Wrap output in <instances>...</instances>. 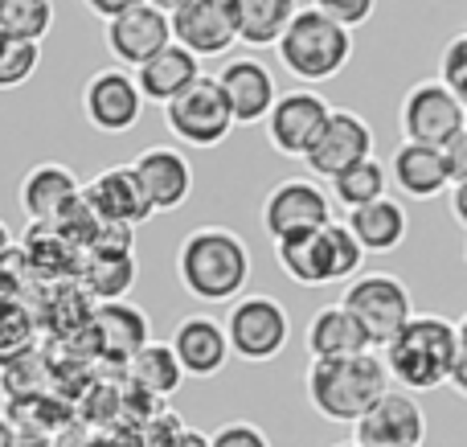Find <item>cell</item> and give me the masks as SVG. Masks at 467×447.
<instances>
[{"instance_id":"cell-22","label":"cell","mask_w":467,"mask_h":447,"mask_svg":"<svg viewBox=\"0 0 467 447\" xmlns=\"http://www.w3.org/2000/svg\"><path fill=\"white\" fill-rule=\"evenodd\" d=\"M389 177L414 202H431V197L451 189L443 148H427V144H398L394 161H389Z\"/></svg>"},{"instance_id":"cell-19","label":"cell","mask_w":467,"mask_h":447,"mask_svg":"<svg viewBox=\"0 0 467 447\" xmlns=\"http://www.w3.org/2000/svg\"><path fill=\"white\" fill-rule=\"evenodd\" d=\"M172 353L181 358V366H185L189 378H213L226 369L230 361V337H226V325L213 317H205V312H193V317H181L177 328H172L169 337Z\"/></svg>"},{"instance_id":"cell-10","label":"cell","mask_w":467,"mask_h":447,"mask_svg":"<svg viewBox=\"0 0 467 447\" xmlns=\"http://www.w3.org/2000/svg\"><path fill=\"white\" fill-rule=\"evenodd\" d=\"M82 115L103 136L131 131L140 123V115H144V90H140L136 74H128L123 66L95 70L87 78V87H82Z\"/></svg>"},{"instance_id":"cell-34","label":"cell","mask_w":467,"mask_h":447,"mask_svg":"<svg viewBox=\"0 0 467 447\" xmlns=\"http://www.w3.org/2000/svg\"><path fill=\"white\" fill-rule=\"evenodd\" d=\"M49 361L41 358V353H29V358L21 361H8V366H0V390H5L8 402H25V399H41L49 386Z\"/></svg>"},{"instance_id":"cell-18","label":"cell","mask_w":467,"mask_h":447,"mask_svg":"<svg viewBox=\"0 0 467 447\" xmlns=\"http://www.w3.org/2000/svg\"><path fill=\"white\" fill-rule=\"evenodd\" d=\"M82 197H87V205L99 213V222L140 226V222H148L156 213L152 205H148L144 185H140L131 164H111V169H103L90 185H82Z\"/></svg>"},{"instance_id":"cell-43","label":"cell","mask_w":467,"mask_h":447,"mask_svg":"<svg viewBox=\"0 0 467 447\" xmlns=\"http://www.w3.org/2000/svg\"><path fill=\"white\" fill-rule=\"evenodd\" d=\"M49 443H54V447H99V431H95L90 423H82L78 415H74V419H66L62 431H57Z\"/></svg>"},{"instance_id":"cell-17","label":"cell","mask_w":467,"mask_h":447,"mask_svg":"<svg viewBox=\"0 0 467 447\" xmlns=\"http://www.w3.org/2000/svg\"><path fill=\"white\" fill-rule=\"evenodd\" d=\"M140 185H144V197L156 213H172L189 202L193 193V164H189L185 152L177 148H144V152L131 161Z\"/></svg>"},{"instance_id":"cell-48","label":"cell","mask_w":467,"mask_h":447,"mask_svg":"<svg viewBox=\"0 0 467 447\" xmlns=\"http://www.w3.org/2000/svg\"><path fill=\"white\" fill-rule=\"evenodd\" d=\"M21 443V435H16V427L8 423V415H0V447H16Z\"/></svg>"},{"instance_id":"cell-24","label":"cell","mask_w":467,"mask_h":447,"mask_svg":"<svg viewBox=\"0 0 467 447\" xmlns=\"http://www.w3.org/2000/svg\"><path fill=\"white\" fill-rule=\"evenodd\" d=\"M197 78H205L202 57L189 54V49L177 46V41H172L164 54H156L148 66L136 70V82H140V90H144V99H152V103H161V107H169L172 99H181Z\"/></svg>"},{"instance_id":"cell-31","label":"cell","mask_w":467,"mask_h":447,"mask_svg":"<svg viewBox=\"0 0 467 447\" xmlns=\"http://www.w3.org/2000/svg\"><path fill=\"white\" fill-rule=\"evenodd\" d=\"M389 181H394V177L386 172V164L369 156V161L353 164V169L340 172V177L328 181V185H332V202H340L348 213H353V210H365V205L381 202V197H389L386 193Z\"/></svg>"},{"instance_id":"cell-27","label":"cell","mask_w":467,"mask_h":447,"mask_svg":"<svg viewBox=\"0 0 467 447\" xmlns=\"http://www.w3.org/2000/svg\"><path fill=\"white\" fill-rule=\"evenodd\" d=\"M234 8H238V41L254 49L279 46L299 13L296 0H234Z\"/></svg>"},{"instance_id":"cell-53","label":"cell","mask_w":467,"mask_h":447,"mask_svg":"<svg viewBox=\"0 0 467 447\" xmlns=\"http://www.w3.org/2000/svg\"><path fill=\"white\" fill-rule=\"evenodd\" d=\"M337 447H361V443H337Z\"/></svg>"},{"instance_id":"cell-36","label":"cell","mask_w":467,"mask_h":447,"mask_svg":"<svg viewBox=\"0 0 467 447\" xmlns=\"http://www.w3.org/2000/svg\"><path fill=\"white\" fill-rule=\"evenodd\" d=\"M41 66V46L37 41H21V37H8L0 29V90H16L37 74Z\"/></svg>"},{"instance_id":"cell-5","label":"cell","mask_w":467,"mask_h":447,"mask_svg":"<svg viewBox=\"0 0 467 447\" xmlns=\"http://www.w3.org/2000/svg\"><path fill=\"white\" fill-rule=\"evenodd\" d=\"M275 49H279V62L287 66V74H296L299 82H328L353 57V33L328 21L320 8H299Z\"/></svg>"},{"instance_id":"cell-13","label":"cell","mask_w":467,"mask_h":447,"mask_svg":"<svg viewBox=\"0 0 467 447\" xmlns=\"http://www.w3.org/2000/svg\"><path fill=\"white\" fill-rule=\"evenodd\" d=\"M172 37L197 57H222L238 41V8L234 0H185L172 8Z\"/></svg>"},{"instance_id":"cell-6","label":"cell","mask_w":467,"mask_h":447,"mask_svg":"<svg viewBox=\"0 0 467 447\" xmlns=\"http://www.w3.org/2000/svg\"><path fill=\"white\" fill-rule=\"evenodd\" d=\"M337 304L365 328L373 353L378 349L386 353V345L419 317L414 300H410V287L394 275H357Z\"/></svg>"},{"instance_id":"cell-32","label":"cell","mask_w":467,"mask_h":447,"mask_svg":"<svg viewBox=\"0 0 467 447\" xmlns=\"http://www.w3.org/2000/svg\"><path fill=\"white\" fill-rule=\"evenodd\" d=\"M5 415H8V423L16 427V435H25V440H54V435L62 431L66 419H74V411H66L62 402L41 394V399L8 402Z\"/></svg>"},{"instance_id":"cell-2","label":"cell","mask_w":467,"mask_h":447,"mask_svg":"<svg viewBox=\"0 0 467 447\" xmlns=\"http://www.w3.org/2000/svg\"><path fill=\"white\" fill-rule=\"evenodd\" d=\"M386 369L398 390L427 394L451 386L455 361H460V325L435 312H419L394 341L386 345Z\"/></svg>"},{"instance_id":"cell-41","label":"cell","mask_w":467,"mask_h":447,"mask_svg":"<svg viewBox=\"0 0 467 447\" xmlns=\"http://www.w3.org/2000/svg\"><path fill=\"white\" fill-rule=\"evenodd\" d=\"M210 447H271V440H266L263 427L246 423V419H234V423H222L210 435Z\"/></svg>"},{"instance_id":"cell-14","label":"cell","mask_w":467,"mask_h":447,"mask_svg":"<svg viewBox=\"0 0 467 447\" xmlns=\"http://www.w3.org/2000/svg\"><path fill=\"white\" fill-rule=\"evenodd\" d=\"M172 16L161 13L156 5H140L131 8V13L115 16V21H107V49H111V57L128 70V66H148L156 54H164V49L172 46Z\"/></svg>"},{"instance_id":"cell-21","label":"cell","mask_w":467,"mask_h":447,"mask_svg":"<svg viewBox=\"0 0 467 447\" xmlns=\"http://www.w3.org/2000/svg\"><path fill=\"white\" fill-rule=\"evenodd\" d=\"M218 82H222V90H226L238 123H266V115L279 103L275 74L266 70L263 62H254V57H234V62H226Z\"/></svg>"},{"instance_id":"cell-4","label":"cell","mask_w":467,"mask_h":447,"mask_svg":"<svg viewBox=\"0 0 467 447\" xmlns=\"http://www.w3.org/2000/svg\"><path fill=\"white\" fill-rule=\"evenodd\" d=\"M275 263L299 287H324V284H340V279L353 284L365 263V246L357 243L348 222H332L324 230L279 238L275 243Z\"/></svg>"},{"instance_id":"cell-38","label":"cell","mask_w":467,"mask_h":447,"mask_svg":"<svg viewBox=\"0 0 467 447\" xmlns=\"http://www.w3.org/2000/svg\"><path fill=\"white\" fill-rule=\"evenodd\" d=\"M33 263L25 255V246H13L8 255H0V296H13V300H29L33 292Z\"/></svg>"},{"instance_id":"cell-33","label":"cell","mask_w":467,"mask_h":447,"mask_svg":"<svg viewBox=\"0 0 467 447\" xmlns=\"http://www.w3.org/2000/svg\"><path fill=\"white\" fill-rule=\"evenodd\" d=\"M0 29L8 37L37 41L54 29V5L49 0H0Z\"/></svg>"},{"instance_id":"cell-39","label":"cell","mask_w":467,"mask_h":447,"mask_svg":"<svg viewBox=\"0 0 467 447\" xmlns=\"http://www.w3.org/2000/svg\"><path fill=\"white\" fill-rule=\"evenodd\" d=\"M185 431H189V427L181 423V415H177V411H169V407L140 427V435H144V447H177L181 440H185Z\"/></svg>"},{"instance_id":"cell-37","label":"cell","mask_w":467,"mask_h":447,"mask_svg":"<svg viewBox=\"0 0 467 447\" xmlns=\"http://www.w3.org/2000/svg\"><path fill=\"white\" fill-rule=\"evenodd\" d=\"M439 82L467 107V33H455L439 54Z\"/></svg>"},{"instance_id":"cell-25","label":"cell","mask_w":467,"mask_h":447,"mask_svg":"<svg viewBox=\"0 0 467 447\" xmlns=\"http://www.w3.org/2000/svg\"><path fill=\"white\" fill-rule=\"evenodd\" d=\"M74 197H82V185L66 164H37L21 181V210L29 213L33 226L37 222H54Z\"/></svg>"},{"instance_id":"cell-49","label":"cell","mask_w":467,"mask_h":447,"mask_svg":"<svg viewBox=\"0 0 467 447\" xmlns=\"http://www.w3.org/2000/svg\"><path fill=\"white\" fill-rule=\"evenodd\" d=\"M177 447H210V435H205V431H193V427H189L185 440H181Z\"/></svg>"},{"instance_id":"cell-52","label":"cell","mask_w":467,"mask_h":447,"mask_svg":"<svg viewBox=\"0 0 467 447\" xmlns=\"http://www.w3.org/2000/svg\"><path fill=\"white\" fill-rule=\"evenodd\" d=\"M16 447H54V443H49V440H25V435H21V443H16Z\"/></svg>"},{"instance_id":"cell-46","label":"cell","mask_w":467,"mask_h":447,"mask_svg":"<svg viewBox=\"0 0 467 447\" xmlns=\"http://www.w3.org/2000/svg\"><path fill=\"white\" fill-rule=\"evenodd\" d=\"M455 325H460V361H455L451 386H455V394H460V399H467V312L455 320Z\"/></svg>"},{"instance_id":"cell-50","label":"cell","mask_w":467,"mask_h":447,"mask_svg":"<svg viewBox=\"0 0 467 447\" xmlns=\"http://www.w3.org/2000/svg\"><path fill=\"white\" fill-rule=\"evenodd\" d=\"M16 246V238H13V230H8V222H0V255H8Z\"/></svg>"},{"instance_id":"cell-45","label":"cell","mask_w":467,"mask_h":447,"mask_svg":"<svg viewBox=\"0 0 467 447\" xmlns=\"http://www.w3.org/2000/svg\"><path fill=\"white\" fill-rule=\"evenodd\" d=\"M82 5H87L95 16H103V21H115V16H123V13H131V8L148 5V0H82Z\"/></svg>"},{"instance_id":"cell-9","label":"cell","mask_w":467,"mask_h":447,"mask_svg":"<svg viewBox=\"0 0 467 447\" xmlns=\"http://www.w3.org/2000/svg\"><path fill=\"white\" fill-rule=\"evenodd\" d=\"M398 128H402L406 144L447 148L460 131H467V107L439 78L414 82L398 107Z\"/></svg>"},{"instance_id":"cell-29","label":"cell","mask_w":467,"mask_h":447,"mask_svg":"<svg viewBox=\"0 0 467 447\" xmlns=\"http://www.w3.org/2000/svg\"><path fill=\"white\" fill-rule=\"evenodd\" d=\"M185 378H189L185 366H181V358L172 353L169 341L144 345V349L128 361V382H136L140 390L156 394V399H172V394L181 390V382H185Z\"/></svg>"},{"instance_id":"cell-35","label":"cell","mask_w":467,"mask_h":447,"mask_svg":"<svg viewBox=\"0 0 467 447\" xmlns=\"http://www.w3.org/2000/svg\"><path fill=\"white\" fill-rule=\"evenodd\" d=\"M74 415L90 423L95 431H111L123 423V386L119 382H90L82 390V402Z\"/></svg>"},{"instance_id":"cell-51","label":"cell","mask_w":467,"mask_h":447,"mask_svg":"<svg viewBox=\"0 0 467 447\" xmlns=\"http://www.w3.org/2000/svg\"><path fill=\"white\" fill-rule=\"evenodd\" d=\"M148 5H156V8H161V13H172V8H181V5H185V0H148Z\"/></svg>"},{"instance_id":"cell-16","label":"cell","mask_w":467,"mask_h":447,"mask_svg":"<svg viewBox=\"0 0 467 447\" xmlns=\"http://www.w3.org/2000/svg\"><path fill=\"white\" fill-rule=\"evenodd\" d=\"M373 156V128L357 111H332L328 128H324L320 144L307 152V172L324 181H337L340 172H348L353 164Z\"/></svg>"},{"instance_id":"cell-47","label":"cell","mask_w":467,"mask_h":447,"mask_svg":"<svg viewBox=\"0 0 467 447\" xmlns=\"http://www.w3.org/2000/svg\"><path fill=\"white\" fill-rule=\"evenodd\" d=\"M451 218L467 230V185H455L451 189Z\"/></svg>"},{"instance_id":"cell-54","label":"cell","mask_w":467,"mask_h":447,"mask_svg":"<svg viewBox=\"0 0 467 447\" xmlns=\"http://www.w3.org/2000/svg\"><path fill=\"white\" fill-rule=\"evenodd\" d=\"M463 259H467V243H463Z\"/></svg>"},{"instance_id":"cell-12","label":"cell","mask_w":467,"mask_h":447,"mask_svg":"<svg viewBox=\"0 0 467 447\" xmlns=\"http://www.w3.org/2000/svg\"><path fill=\"white\" fill-rule=\"evenodd\" d=\"M332 226V193H324L316 181H283L266 193L263 202V230L279 243L291 234H307V230Z\"/></svg>"},{"instance_id":"cell-20","label":"cell","mask_w":467,"mask_h":447,"mask_svg":"<svg viewBox=\"0 0 467 447\" xmlns=\"http://www.w3.org/2000/svg\"><path fill=\"white\" fill-rule=\"evenodd\" d=\"M90 345H95L99 358L128 366L144 345H152V328H148L144 308H136V304H128V300L99 304L95 320H90Z\"/></svg>"},{"instance_id":"cell-23","label":"cell","mask_w":467,"mask_h":447,"mask_svg":"<svg viewBox=\"0 0 467 447\" xmlns=\"http://www.w3.org/2000/svg\"><path fill=\"white\" fill-rule=\"evenodd\" d=\"M304 349L312 361H345V358L369 353V337H365V328L340 304H332V308H320L307 320Z\"/></svg>"},{"instance_id":"cell-28","label":"cell","mask_w":467,"mask_h":447,"mask_svg":"<svg viewBox=\"0 0 467 447\" xmlns=\"http://www.w3.org/2000/svg\"><path fill=\"white\" fill-rule=\"evenodd\" d=\"M136 279H140L136 255H87L78 284L90 292V300L119 304V300H128V292L136 287Z\"/></svg>"},{"instance_id":"cell-42","label":"cell","mask_w":467,"mask_h":447,"mask_svg":"<svg viewBox=\"0 0 467 447\" xmlns=\"http://www.w3.org/2000/svg\"><path fill=\"white\" fill-rule=\"evenodd\" d=\"M87 255H136V226H119V222H103Z\"/></svg>"},{"instance_id":"cell-44","label":"cell","mask_w":467,"mask_h":447,"mask_svg":"<svg viewBox=\"0 0 467 447\" xmlns=\"http://www.w3.org/2000/svg\"><path fill=\"white\" fill-rule=\"evenodd\" d=\"M443 156H447V172H451V189L467 185V131H460V136L443 148Z\"/></svg>"},{"instance_id":"cell-11","label":"cell","mask_w":467,"mask_h":447,"mask_svg":"<svg viewBox=\"0 0 467 447\" xmlns=\"http://www.w3.org/2000/svg\"><path fill=\"white\" fill-rule=\"evenodd\" d=\"M332 120V103L316 90H287L279 95L275 111L266 115V140L279 156H296V161H307L316 144H320L324 128Z\"/></svg>"},{"instance_id":"cell-40","label":"cell","mask_w":467,"mask_h":447,"mask_svg":"<svg viewBox=\"0 0 467 447\" xmlns=\"http://www.w3.org/2000/svg\"><path fill=\"white\" fill-rule=\"evenodd\" d=\"M312 8H320L328 21L345 25L348 33L357 29V25H365L373 16V8H378V0H312Z\"/></svg>"},{"instance_id":"cell-8","label":"cell","mask_w":467,"mask_h":447,"mask_svg":"<svg viewBox=\"0 0 467 447\" xmlns=\"http://www.w3.org/2000/svg\"><path fill=\"white\" fill-rule=\"evenodd\" d=\"M226 337L234 358L263 366V361H275L287 349L291 317L275 296H242L226 312Z\"/></svg>"},{"instance_id":"cell-3","label":"cell","mask_w":467,"mask_h":447,"mask_svg":"<svg viewBox=\"0 0 467 447\" xmlns=\"http://www.w3.org/2000/svg\"><path fill=\"white\" fill-rule=\"evenodd\" d=\"M177 279L202 304H234L250 279V251L234 230L202 226L177 251Z\"/></svg>"},{"instance_id":"cell-7","label":"cell","mask_w":467,"mask_h":447,"mask_svg":"<svg viewBox=\"0 0 467 447\" xmlns=\"http://www.w3.org/2000/svg\"><path fill=\"white\" fill-rule=\"evenodd\" d=\"M164 123H169L172 136L193 148H218L222 140L238 128L218 74H205V78H197L181 99H172V103L164 107Z\"/></svg>"},{"instance_id":"cell-30","label":"cell","mask_w":467,"mask_h":447,"mask_svg":"<svg viewBox=\"0 0 467 447\" xmlns=\"http://www.w3.org/2000/svg\"><path fill=\"white\" fill-rule=\"evenodd\" d=\"M37 337H41L37 308L29 300L0 296V366L37 353Z\"/></svg>"},{"instance_id":"cell-1","label":"cell","mask_w":467,"mask_h":447,"mask_svg":"<svg viewBox=\"0 0 467 447\" xmlns=\"http://www.w3.org/2000/svg\"><path fill=\"white\" fill-rule=\"evenodd\" d=\"M394 378L381 353H361L345 361H312L304 374V394L324 423H361L389 390Z\"/></svg>"},{"instance_id":"cell-15","label":"cell","mask_w":467,"mask_h":447,"mask_svg":"<svg viewBox=\"0 0 467 447\" xmlns=\"http://www.w3.org/2000/svg\"><path fill=\"white\" fill-rule=\"evenodd\" d=\"M353 431V443L361 447H422L427 443V415L410 390H389Z\"/></svg>"},{"instance_id":"cell-26","label":"cell","mask_w":467,"mask_h":447,"mask_svg":"<svg viewBox=\"0 0 467 447\" xmlns=\"http://www.w3.org/2000/svg\"><path fill=\"white\" fill-rule=\"evenodd\" d=\"M348 230H353L357 243L365 246V255H389L406 243L410 218H406V210L394 202V197H381V202L348 213Z\"/></svg>"}]
</instances>
